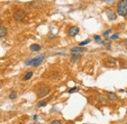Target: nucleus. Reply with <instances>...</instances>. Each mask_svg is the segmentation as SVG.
<instances>
[{"instance_id":"f8f14e48","label":"nucleus","mask_w":127,"mask_h":124,"mask_svg":"<svg viewBox=\"0 0 127 124\" xmlns=\"http://www.w3.org/2000/svg\"><path fill=\"white\" fill-rule=\"evenodd\" d=\"M48 100H42V101H40V102H38L37 103V106L38 107H43V106H46L47 105H48Z\"/></svg>"},{"instance_id":"6e6552de","label":"nucleus","mask_w":127,"mask_h":124,"mask_svg":"<svg viewBox=\"0 0 127 124\" xmlns=\"http://www.w3.org/2000/svg\"><path fill=\"white\" fill-rule=\"evenodd\" d=\"M107 16H108V19L109 21H115L116 20V13L115 12H112V11H109L107 13Z\"/></svg>"},{"instance_id":"dca6fc26","label":"nucleus","mask_w":127,"mask_h":124,"mask_svg":"<svg viewBox=\"0 0 127 124\" xmlns=\"http://www.w3.org/2000/svg\"><path fill=\"white\" fill-rule=\"evenodd\" d=\"M90 41H91L90 39H86V40H84V41H81V42H79V44H78V45H79L80 47H82V46H85V45L89 44V43H90Z\"/></svg>"},{"instance_id":"393cba45","label":"nucleus","mask_w":127,"mask_h":124,"mask_svg":"<svg viewBox=\"0 0 127 124\" xmlns=\"http://www.w3.org/2000/svg\"><path fill=\"white\" fill-rule=\"evenodd\" d=\"M67 124H74V123H73V122H68Z\"/></svg>"},{"instance_id":"b1692460","label":"nucleus","mask_w":127,"mask_h":124,"mask_svg":"<svg viewBox=\"0 0 127 124\" xmlns=\"http://www.w3.org/2000/svg\"><path fill=\"white\" fill-rule=\"evenodd\" d=\"M37 118H38V115H34V116H33V119H34V120H37Z\"/></svg>"},{"instance_id":"a878e982","label":"nucleus","mask_w":127,"mask_h":124,"mask_svg":"<svg viewBox=\"0 0 127 124\" xmlns=\"http://www.w3.org/2000/svg\"><path fill=\"white\" fill-rule=\"evenodd\" d=\"M2 27V22L0 21V27Z\"/></svg>"},{"instance_id":"4468645a","label":"nucleus","mask_w":127,"mask_h":124,"mask_svg":"<svg viewBox=\"0 0 127 124\" xmlns=\"http://www.w3.org/2000/svg\"><path fill=\"white\" fill-rule=\"evenodd\" d=\"M32 75H33V72L32 71H29V72H27L25 76H24V80L25 81H27V80H29L31 77H32Z\"/></svg>"},{"instance_id":"9b49d317","label":"nucleus","mask_w":127,"mask_h":124,"mask_svg":"<svg viewBox=\"0 0 127 124\" xmlns=\"http://www.w3.org/2000/svg\"><path fill=\"white\" fill-rule=\"evenodd\" d=\"M107 97L109 99V100H111V101H116L117 100V95L115 94V93H112V92H108L107 93Z\"/></svg>"},{"instance_id":"bb28decb","label":"nucleus","mask_w":127,"mask_h":124,"mask_svg":"<svg viewBox=\"0 0 127 124\" xmlns=\"http://www.w3.org/2000/svg\"><path fill=\"white\" fill-rule=\"evenodd\" d=\"M34 124H39V123H34Z\"/></svg>"},{"instance_id":"0eeeda50","label":"nucleus","mask_w":127,"mask_h":124,"mask_svg":"<svg viewBox=\"0 0 127 124\" xmlns=\"http://www.w3.org/2000/svg\"><path fill=\"white\" fill-rule=\"evenodd\" d=\"M86 51L85 48H82V47H73L71 49V53L72 55H81L82 53H84Z\"/></svg>"},{"instance_id":"f257e3e1","label":"nucleus","mask_w":127,"mask_h":124,"mask_svg":"<svg viewBox=\"0 0 127 124\" xmlns=\"http://www.w3.org/2000/svg\"><path fill=\"white\" fill-rule=\"evenodd\" d=\"M45 60V55H39L36 56L34 58H30L25 61V65L26 66H30V67H34L37 68L38 66H40Z\"/></svg>"},{"instance_id":"20e7f679","label":"nucleus","mask_w":127,"mask_h":124,"mask_svg":"<svg viewBox=\"0 0 127 124\" xmlns=\"http://www.w3.org/2000/svg\"><path fill=\"white\" fill-rule=\"evenodd\" d=\"M26 17H27V12L22 8L17 9L13 13V19L16 22H22V21H24L26 19Z\"/></svg>"},{"instance_id":"5701e85b","label":"nucleus","mask_w":127,"mask_h":124,"mask_svg":"<svg viewBox=\"0 0 127 124\" xmlns=\"http://www.w3.org/2000/svg\"><path fill=\"white\" fill-rule=\"evenodd\" d=\"M114 1V0H104V2H106V3H112Z\"/></svg>"},{"instance_id":"2eb2a0df","label":"nucleus","mask_w":127,"mask_h":124,"mask_svg":"<svg viewBox=\"0 0 127 124\" xmlns=\"http://www.w3.org/2000/svg\"><path fill=\"white\" fill-rule=\"evenodd\" d=\"M94 39H95V41L97 42V43H99V44H102V37L100 36V35H94Z\"/></svg>"},{"instance_id":"ddd939ff","label":"nucleus","mask_w":127,"mask_h":124,"mask_svg":"<svg viewBox=\"0 0 127 124\" xmlns=\"http://www.w3.org/2000/svg\"><path fill=\"white\" fill-rule=\"evenodd\" d=\"M79 58H80V55H72L71 62H72L73 64H74V63H76V62L79 60Z\"/></svg>"},{"instance_id":"6ab92c4d","label":"nucleus","mask_w":127,"mask_h":124,"mask_svg":"<svg viewBox=\"0 0 127 124\" xmlns=\"http://www.w3.org/2000/svg\"><path fill=\"white\" fill-rule=\"evenodd\" d=\"M102 44L104 45V46H106L108 49H110V43L109 42V39H107L106 41H104V42H102Z\"/></svg>"},{"instance_id":"f03ea898","label":"nucleus","mask_w":127,"mask_h":124,"mask_svg":"<svg viewBox=\"0 0 127 124\" xmlns=\"http://www.w3.org/2000/svg\"><path fill=\"white\" fill-rule=\"evenodd\" d=\"M116 12L118 16H127V0H119L116 5Z\"/></svg>"},{"instance_id":"a211bd4d","label":"nucleus","mask_w":127,"mask_h":124,"mask_svg":"<svg viewBox=\"0 0 127 124\" xmlns=\"http://www.w3.org/2000/svg\"><path fill=\"white\" fill-rule=\"evenodd\" d=\"M111 33V29H107L105 32H104V34H103V36L104 37H106V38H108L109 36V34Z\"/></svg>"},{"instance_id":"412c9836","label":"nucleus","mask_w":127,"mask_h":124,"mask_svg":"<svg viewBox=\"0 0 127 124\" xmlns=\"http://www.w3.org/2000/svg\"><path fill=\"white\" fill-rule=\"evenodd\" d=\"M118 37H119V34H118V33H114L113 35H111V37H110V40H116Z\"/></svg>"},{"instance_id":"f3484780","label":"nucleus","mask_w":127,"mask_h":124,"mask_svg":"<svg viewBox=\"0 0 127 124\" xmlns=\"http://www.w3.org/2000/svg\"><path fill=\"white\" fill-rule=\"evenodd\" d=\"M9 99L10 100H16L17 99V93L16 92H11L9 95Z\"/></svg>"},{"instance_id":"aec40b11","label":"nucleus","mask_w":127,"mask_h":124,"mask_svg":"<svg viewBox=\"0 0 127 124\" xmlns=\"http://www.w3.org/2000/svg\"><path fill=\"white\" fill-rule=\"evenodd\" d=\"M78 90H79L78 87H73V88H71V89L69 90V94H73V93H74V92H76V91H78Z\"/></svg>"},{"instance_id":"1a4fd4ad","label":"nucleus","mask_w":127,"mask_h":124,"mask_svg":"<svg viewBox=\"0 0 127 124\" xmlns=\"http://www.w3.org/2000/svg\"><path fill=\"white\" fill-rule=\"evenodd\" d=\"M7 33H8V29L5 27H0V39L1 38H3V37H5L6 35H7Z\"/></svg>"},{"instance_id":"cd10ccee","label":"nucleus","mask_w":127,"mask_h":124,"mask_svg":"<svg viewBox=\"0 0 127 124\" xmlns=\"http://www.w3.org/2000/svg\"><path fill=\"white\" fill-rule=\"evenodd\" d=\"M0 10H1V6H0Z\"/></svg>"},{"instance_id":"9d476101","label":"nucleus","mask_w":127,"mask_h":124,"mask_svg":"<svg viewBox=\"0 0 127 124\" xmlns=\"http://www.w3.org/2000/svg\"><path fill=\"white\" fill-rule=\"evenodd\" d=\"M29 49H30V51H32V52H38V51L41 50V46H40L39 44H36V43H35V44L30 45Z\"/></svg>"},{"instance_id":"c85d7f7f","label":"nucleus","mask_w":127,"mask_h":124,"mask_svg":"<svg viewBox=\"0 0 127 124\" xmlns=\"http://www.w3.org/2000/svg\"><path fill=\"white\" fill-rule=\"evenodd\" d=\"M126 111H127V110H126Z\"/></svg>"},{"instance_id":"7ed1b4c3","label":"nucleus","mask_w":127,"mask_h":124,"mask_svg":"<svg viewBox=\"0 0 127 124\" xmlns=\"http://www.w3.org/2000/svg\"><path fill=\"white\" fill-rule=\"evenodd\" d=\"M45 6L46 3L42 1V0H33V1L26 4V7L27 9H40V8H44Z\"/></svg>"},{"instance_id":"423d86ee","label":"nucleus","mask_w":127,"mask_h":124,"mask_svg":"<svg viewBox=\"0 0 127 124\" xmlns=\"http://www.w3.org/2000/svg\"><path fill=\"white\" fill-rule=\"evenodd\" d=\"M68 33H69V35H70L71 37H75V36L79 33V27H76V26H72V27L69 28Z\"/></svg>"},{"instance_id":"39448f33","label":"nucleus","mask_w":127,"mask_h":124,"mask_svg":"<svg viewBox=\"0 0 127 124\" xmlns=\"http://www.w3.org/2000/svg\"><path fill=\"white\" fill-rule=\"evenodd\" d=\"M49 93H50V88L47 87V86H42V87H40V88L37 90V92H36L37 98H39V99H41V98L47 96Z\"/></svg>"},{"instance_id":"4be33fe9","label":"nucleus","mask_w":127,"mask_h":124,"mask_svg":"<svg viewBox=\"0 0 127 124\" xmlns=\"http://www.w3.org/2000/svg\"><path fill=\"white\" fill-rule=\"evenodd\" d=\"M51 124H62V122H61V120L56 119V120H53V121L51 122Z\"/></svg>"}]
</instances>
